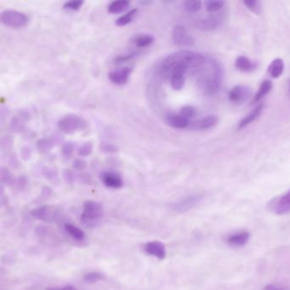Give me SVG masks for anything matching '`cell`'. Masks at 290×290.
<instances>
[{
    "label": "cell",
    "instance_id": "obj_1",
    "mask_svg": "<svg viewBox=\"0 0 290 290\" xmlns=\"http://www.w3.org/2000/svg\"><path fill=\"white\" fill-rule=\"evenodd\" d=\"M206 62V59L204 55L200 53L195 52L191 50H182L179 52L174 53L164 59V62L161 65V75L164 77L167 72L170 68L177 64L184 65L187 67L188 69L200 68Z\"/></svg>",
    "mask_w": 290,
    "mask_h": 290
},
{
    "label": "cell",
    "instance_id": "obj_2",
    "mask_svg": "<svg viewBox=\"0 0 290 290\" xmlns=\"http://www.w3.org/2000/svg\"><path fill=\"white\" fill-rule=\"evenodd\" d=\"M104 211L102 205L96 201L88 200L83 204V212L81 215V221L90 227H94L98 225Z\"/></svg>",
    "mask_w": 290,
    "mask_h": 290
},
{
    "label": "cell",
    "instance_id": "obj_3",
    "mask_svg": "<svg viewBox=\"0 0 290 290\" xmlns=\"http://www.w3.org/2000/svg\"><path fill=\"white\" fill-rule=\"evenodd\" d=\"M59 130L67 135H72L75 133L86 130L88 123L83 117L77 115H66L58 122Z\"/></svg>",
    "mask_w": 290,
    "mask_h": 290
},
{
    "label": "cell",
    "instance_id": "obj_4",
    "mask_svg": "<svg viewBox=\"0 0 290 290\" xmlns=\"http://www.w3.org/2000/svg\"><path fill=\"white\" fill-rule=\"evenodd\" d=\"M1 22L3 25L13 28H21L28 25L29 17L25 13L13 9H6L1 14Z\"/></svg>",
    "mask_w": 290,
    "mask_h": 290
},
{
    "label": "cell",
    "instance_id": "obj_5",
    "mask_svg": "<svg viewBox=\"0 0 290 290\" xmlns=\"http://www.w3.org/2000/svg\"><path fill=\"white\" fill-rule=\"evenodd\" d=\"M220 77H221L220 68L216 62H212L210 74H208L203 80V88L205 94L212 95L219 90V85H220Z\"/></svg>",
    "mask_w": 290,
    "mask_h": 290
},
{
    "label": "cell",
    "instance_id": "obj_6",
    "mask_svg": "<svg viewBox=\"0 0 290 290\" xmlns=\"http://www.w3.org/2000/svg\"><path fill=\"white\" fill-rule=\"evenodd\" d=\"M269 210L277 215H284L290 212V190L285 194L270 201Z\"/></svg>",
    "mask_w": 290,
    "mask_h": 290
},
{
    "label": "cell",
    "instance_id": "obj_7",
    "mask_svg": "<svg viewBox=\"0 0 290 290\" xmlns=\"http://www.w3.org/2000/svg\"><path fill=\"white\" fill-rule=\"evenodd\" d=\"M173 40L179 46L191 47L194 40L182 26H176L173 30Z\"/></svg>",
    "mask_w": 290,
    "mask_h": 290
},
{
    "label": "cell",
    "instance_id": "obj_8",
    "mask_svg": "<svg viewBox=\"0 0 290 290\" xmlns=\"http://www.w3.org/2000/svg\"><path fill=\"white\" fill-rule=\"evenodd\" d=\"M201 197L199 195H191L188 197L177 201L171 205V209L177 213H185L186 211L194 207L196 204L200 201Z\"/></svg>",
    "mask_w": 290,
    "mask_h": 290
},
{
    "label": "cell",
    "instance_id": "obj_9",
    "mask_svg": "<svg viewBox=\"0 0 290 290\" xmlns=\"http://www.w3.org/2000/svg\"><path fill=\"white\" fill-rule=\"evenodd\" d=\"M102 182L109 188L119 189L124 185L123 179L118 174L112 171H105L100 176Z\"/></svg>",
    "mask_w": 290,
    "mask_h": 290
},
{
    "label": "cell",
    "instance_id": "obj_10",
    "mask_svg": "<svg viewBox=\"0 0 290 290\" xmlns=\"http://www.w3.org/2000/svg\"><path fill=\"white\" fill-rule=\"evenodd\" d=\"M131 72H132V68H129V67H124V68L111 72L108 74V77L111 80V83L117 84V85H123L129 81Z\"/></svg>",
    "mask_w": 290,
    "mask_h": 290
},
{
    "label": "cell",
    "instance_id": "obj_11",
    "mask_svg": "<svg viewBox=\"0 0 290 290\" xmlns=\"http://www.w3.org/2000/svg\"><path fill=\"white\" fill-rule=\"evenodd\" d=\"M144 250L151 256L156 257L161 260L166 257V249L160 241H151L146 243L144 245Z\"/></svg>",
    "mask_w": 290,
    "mask_h": 290
},
{
    "label": "cell",
    "instance_id": "obj_12",
    "mask_svg": "<svg viewBox=\"0 0 290 290\" xmlns=\"http://www.w3.org/2000/svg\"><path fill=\"white\" fill-rule=\"evenodd\" d=\"M31 215L34 219L46 222H51L57 216L56 211L49 206H40L37 209H34L32 210Z\"/></svg>",
    "mask_w": 290,
    "mask_h": 290
},
{
    "label": "cell",
    "instance_id": "obj_13",
    "mask_svg": "<svg viewBox=\"0 0 290 290\" xmlns=\"http://www.w3.org/2000/svg\"><path fill=\"white\" fill-rule=\"evenodd\" d=\"M223 21V15L220 13L216 14V16H212L209 18L202 19L197 22V27L198 29L203 31H211L216 29L217 27L220 25Z\"/></svg>",
    "mask_w": 290,
    "mask_h": 290
},
{
    "label": "cell",
    "instance_id": "obj_14",
    "mask_svg": "<svg viewBox=\"0 0 290 290\" xmlns=\"http://www.w3.org/2000/svg\"><path fill=\"white\" fill-rule=\"evenodd\" d=\"M219 118L216 116H207L199 120L194 121L189 125L191 130H209L218 124Z\"/></svg>",
    "mask_w": 290,
    "mask_h": 290
},
{
    "label": "cell",
    "instance_id": "obj_15",
    "mask_svg": "<svg viewBox=\"0 0 290 290\" xmlns=\"http://www.w3.org/2000/svg\"><path fill=\"white\" fill-rule=\"evenodd\" d=\"M249 96L248 88L244 85L233 87L229 93V100L235 104H242L246 101Z\"/></svg>",
    "mask_w": 290,
    "mask_h": 290
},
{
    "label": "cell",
    "instance_id": "obj_16",
    "mask_svg": "<svg viewBox=\"0 0 290 290\" xmlns=\"http://www.w3.org/2000/svg\"><path fill=\"white\" fill-rule=\"evenodd\" d=\"M167 123L170 124V126L173 127L175 129H185L188 128L190 125V122L188 119H186L185 117H182L181 115L175 114V113H171V114L167 116Z\"/></svg>",
    "mask_w": 290,
    "mask_h": 290
},
{
    "label": "cell",
    "instance_id": "obj_17",
    "mask_svg": "<svg viewBox=\"0 0 290 290\" xmlns=\"http://www.w3.org/2000/svg\"><path fill=\"white\" fill-rule=\"evenodd\" d=\"M250 232H243L232 235L227 238V244L232 247H241L248 243L250 240Z\"/></svg>",
    "mask_w": 290,
    "mask_h": 290
},
{
    "label": "cell",
    "instance_id": "obj_18",
    "mask_svg": "<svg viewBox=\"0 0 290 290\" xmlns=\"http://www.w3.org/2000/svg\"><path fill=\"white\" fill-rule=\"evenodd\" d=\"M29 115L26 111H21L18 115L13 117L10 122V129L14 132H20L24 129L25 122L28 120Z\"/></svg>",
    "mask_w": 290,
    "mask_h": 290
},
{
    "label": "cell",
    "instance_id": "obj_19",
    "mask_svg": "<svg viewBox=\"0 0 290 290\" xmlns=\"http://www.w3.org/2000/svg\"><path fill=\"white\" fill-rule=\"evenodd\" d=\"M235 67L239 71L249 72L256 68V64L254 62H251L246 56H240L236 59Z\"/></svg>",
    "mask_w": 290,
    "mask_h": 290
},
{
    "label": "cell",
    "instance_id": "obj_20",
    "mask_svg": "<svg viewBox=\"0 0 290 290\" xmlns=\"http://www.w3.org/2000/svg\"><path fill=\"white\" fill-rule=\"evenodd\" d=\"M263 107H264L263 104H259L258 107L254 109L253 111L250 112V114H248L246 117L243 118L240 121V123L238 124V129L239 130L244 129L248 125H250V124H252L254 121L256 120L257 118L260 116L261 112H262Z\"/></svg>",
    "mask_w": 290,
    "mask_h": 290
},
{
    "label": "cell",
    "instance_id": "obj_21",
    "mask_svg": "<svg viewBox=\"0 0 290 290\" xmlns=\"http://www.w3.org/2000/svg\"><path fill=\"white\" fill-rule=\"evenodd\" d=\"M284 70V62L282 59L277 58L272 61L268 68V72L270 75L273 78H278L280 77Z\"/></svg>",
    "mask_w": 290,
    "mask_h": 290
},
{
    "label": "cell",
    "instance_id": "obj_22",
    "mask_svg": "<svg viewBox=\"0 0 290 290\" xmlns=\"http://www.w3.org/2000/svg\"><path fill=\"white\" fill-rule=\"evenodd\" d=\"M64 228L70 237L73 238L74 240L83 241L85 238V233L83 230L78 228L76 225H72L71 223H66L64 225Z\"/></svg>",
    "mask_w": 290,
    "mask_h": 290
},
{
    "label": "cell",
    "instance_id": "obj_23",
    "mask_svg": "<svg viewBox=\"0 0 290 290\" xmlns=\"http://www.w3.org/2000/svg\"><path fill=\"white\" fill-rule=\"evenodd\" d=\"M130 2L127 0L113 1L108 5V12L110 14H119V13L125 11L130 7Z\"/></svg>",
    "mask_w": 290,
    "mask_h": 290
},
{
    "label": "cell",
    "instance_id": "obj_24",
    "mask_svg": "<svg viewBox=\"0 0 290 290\" xmlns=\"http://www.w3.org/2000/svg\"><path fill=\"white\" fill-rule=\"evenodd\" d=\"M170 85L175 90H181L185 85V74L181 72H174L170 77Z\"/></svg>",
    "mask_w": 290,
    "mask_h": 290
},
{
    "label": "cell",
    "instance_id": "obj_25",
    "mask_svg": "<svg viewBox=\"0 0 290 290\" xmlns=\"http://www.w3.org/2000/svg\"><path fill=\"white\" fill-rule=\"evenodd\" d=\"M272 89V83L270 80L263 81L262 83L259 86V90L253 100V103L259 102L263 99Z\"/></svg>",
    "mask_w": 290,
    "mask_h": 290
},
{
    "label": "cell",
    "instance_id": "obj_26",
    "mask_svg": "<svg viewBox=\"0 0 290 290\" xmlns=\"http://www.w3.org/2000/svg\"><path fill=\"white\" fill-rule=\"evenodd\" d=\"M137 13H138V9H131L129 12L124 14V16H120L119 18L117 19L116 21V25L118 27H124V26L130 24V22H132L134 19L136 18Z\"/></svg>",
    "mask_w": 290,
    "mask_h": 290
},
{
    "label": "cell",
    "instance_id": "obj_27",
    "mask_svg": "<svg viewBox=\"0 0 290 290\" xmlns=\"http://www.w3.org/2000/svg\"><path fill=\"white\" fill-rule=\"evenodd\" d=\"M153 41H154V37L151 35H140L135 38L134 43L138 48H145L151 45V43H153Z\"/></svg>",
    "mask_w": 290,
    "mask_h": 290
},
{
    "label": "cell",
    "instance_id": "obj_28",
    "mask_svg": "<svg viewBox=\"0 0 290 290\" xmlns=\"http://www.w3.org/2000/svg\"><path fill=\"white\" fill-rule=\"evenodd\" d=\"M54 145H55V143L53 142L52 139L42 138L37 142V147L38 151L42 153H47L53 148Z\"/></svg>",
    "mask_w": 290,
    "mask_h": 290
},
{
    "label": "cell",
    "instance_id": "obj_29",
    "mask_svg": "<svg viewBox=\"0 0 290 290\" xmlns=\"http://www.w3.org/2000/svg\"><path fill=\"white\" fill-rule=\"evenodd\" d=\"M105 279V276L98 272H88L83 276V280L88 284H95Z\"/></svg>",
    "mask_w": 290,
    "mask_h": 290
},
{
    "label": "cell",
    "instance_id": "obj_30",
    "mask_svg": "<svg viewBox=\"0 0 290 290\" xmlns=\"http://www.w3.org/2000/svg\"><path fill=\"white\" fill-rule=\"evenodd\" d=\"M184 8L189 13H196L202 8V3L198 0H188L184 3Z\"/></svg>",
    "mask_w": 290,
    "mask_h": 290
},
{
    "label": "cell",
    "instance_id": "obj_31",
    "mask_svg": "<svg viewBox=\"0 0 290 290\" xmlns=\"http://www.w3.org/2000/svg\"><path fill=\"white\" fill-rule=\"evenodd\" d=\"M75 150V145L72 142H65L62 147V152L63 157L66 159H69L71 158Z\"/></svg>",
    "mask_w": 290,
    "mask_h": 290
},
{
    "label": "cell",
    "instance_id": "obj_32",
    "mask_svg": "<svg viewBox=\"0 0 290 290\" xmlns=\"http://www.w3.org/2000/svg\"><path fill=\"white\" fill-rule=\"evenodd\" d=\"M206 9L208 12H218L219 9H221L224 6V1H208L206 2Z\"/></svg>",
    "mask_w": 290,
    "mask_h": 290
},
{
    "label": "cell",
    "instance_id": "obj_33",
    "mask_svg": "<svg viewBox=\"0 0 290 290\" xmlns=\"http://www.w3.org/2000/svg\"><path fill=\"white\" fill-rule=\"evenodd\" d=\"M179 114L181 115L182 117H185L186 119H188L189 120V119L195 117V116L197 115V111L191 106H185V107L181 108Z\"/></svg>",
    "mask_w": 290,
    "mask_h": 290
},
{
    "label": "cell",
    "instance_id": "obj_34",
    "mask_svg": "<svg viewBox=\"0 0 290 290\" xmlns=\"http://www.w3.org/2000/svg\"><path fill=\"white\" fill-rule=\"evenodd\" d=\"M93 151V144L91 142H85L77 150V154L80 157H88Z\"/></svg>",
    "mask_w": 290,
    "mask_h": 290
},
{
    "label": "cell",
    "instance_id": "obj_35",
    "mask_svg": "<svg viewBox=\"0 0 290 290\" xmlns=\"http://www.w3.org/2000/svg\"><path fill=\"white\" fill-rule=\"evenodd\" d=\"M244 3L248 9H250L254 13L259 14L260 12V3H259V1H256V0H246V1H244Z\"/></svg>",
    "mask_w": 290,
    "mask_h": 290
},
{
    "label": "cell",
    "instance_id": "obj_36",
    "mask_svg": "<svg viewBox=\"0 0 290 290\" xmlns=\"http://www.w3.org/2000/svg\"><path fill=\"white\" fill-rule=\"evenodd\" d=\"M83 5V1L80 0H73V1H69L64 3V9H69V10H78L81 9Z\"/></svg>",
    "mask_w": 290,
    "mask_h": 290
},
{
    "label": "cell",
    "instance_id": "obj_37",
    "mask_svg": "<svg viewBox=\"0 0 290 290\" xmlns=\"http://www.w3.org/2000/svg\"><path fill=\"white\" fill-rule=\"evenodd\" d=\"M2 181L6 183V184H9V185L15 182V180L13 179L12 175L5 168H3V170H2Z\"/></svg>",
    "mask_w": 290,
    "mask_h": 290
},
{
    "label": "cell",
    "instance_id": "obj_38",
    "mask_svg": "<svg viewBox=\"0 0 290 290\" xmlns=\"http://www.w3.org/2000/svg\"><path fill=\"white\" fill-rule=\"evenodd\" d=\"M72 167L75 170L77 171H83L87 168V164L85 161L81 159V158H77L73 161L72 163Z\"/></svg>",
    "mask_w": 290,
    "mask_h": 290
},
{
    "label": "cell",
    "instance_id": "obj_39",
    "mask_svg": "<svg viewBox=\"0 0 290 290\" xmlns=\"http://www.w3.org/2000/svg\"><path fill=\"white\" fill-rule=\"evenodd\" d=\"M101 149H102V151L108 152V153H113V152L117 151V147L113 144L108 143V142L102 143L101 145Z\"/></svg>",
    "mask_w": 290,
    "mask_h": 290
},
{
    "label": "cell",
    "instance_id": "obj_40",
    "mask_svg": "<svg viewBox=\"0 0 290 290\" xmlns=\"http://www.w3.org/2000/svg\"><path fill=\"white\" fill-rule=\"evenodd\" d=\"M43 176H45L47 179H56V177H57V174H56V171H55L54 169L45 168L43 170Z\"/></svg>",
    "mask_w": 290,
    "mask_h": 290
},
{
    "label": "cell",
    "instance_id": "obj_41",
    "mask_svg": "<svg viewBox=\"0 0 290 290\" xmlns=\"http://www.w3.org/2000/svg\"><path fill=\"white\" fill-rule=\"evenodd\" d=\"M32 155V151L30 150V148H28V147H23L22 149V151H21V157H22V159L23 160H29L30 158H31Z\"/></svg>",
    "mask_w": 290,
    "mask_h": 290
},
{
    "label": "cell",
    "instance_id": "obj_42",
    "mask_svg": "<svg viewBox=\"0 0 290 290\" xmlns=\"http://www.w3.org/2000/svg\"><path fill=\"white\" fill-rule=\"evenodd\" d=\"M262 290H290L287 288L283 287L278 284H268L263 288Z\"/></svg>",
    "mask_w": 290,
    "mask_h": 290
},
{
    "label": "cell",
    "instance_id": "obj_43",
    "mask_svg": "<svg viewBox=\"0 0 290 290\" xmlns=\"http://www.w3.org/2000/svg\"><path fill=\"white\" fill-rule=\"evenodd\" d=\"M64 177H65V180L68 182H73V181H74V175L72 172L71 170H66L64 171Z\"/></svg>",
    "mask_w": 290,
    "mask_h": 290
},
{
    "label": "cell",
    "instance_id": "obj_44",
    "mask_svg": "<svg viewBox=\"0 0 290 290\" xmlns=\"http://www.w3.org/2000/svg\"><path fill=\"white\" fill-rule=\"evenodd\" d=\"M16 184L19 188H22L26 184V179L24 178V176H21L17 181H16Z\"/></svg>",
    "mask_w": 290,
    "mask_h": 290
},
{
    "label": "cell",
    "instance_id": "obj_45",
    "mask_svg": "<svg viewBox=\"0 0 290 290\" xmlns=\"http://www.w3.org/2000/svg\"><path fill=\"white\" fill-rule=\"evenodd\" d=\"M48 290H68V288L66 287L64 289H62V290L61 289H49Z\"/></svg>",
    "mask_w": 290,
    "mask_h": 290
},
{
    "label": "cell",
    "instance_id": "obj_46",
    "mask_svg": "<svg viewBox=\"0 0 290 290\" xmlns=\"http://www.w3.org/2000/svg\"><path fill=\"white\" fill-rule=\"evenodd\" d=\"M141 3L144 5V4H151V2H149V1H147V2H146V1H143V2H141Z\"/></svg>",
    "mask_w": 290,
    "mask_h": 290
},
{
    "label": "cell",
    "instance_id": "obj_47",
    "mask_svg": "<svg viewBox=\"0 0 290 290\" xmlns=\"http://www.w3.org/2000/svg\"><path fill=\"white\" fill-rule=\"evenodd\" d=\"M68 290H76V289L74 288L71 287V286H68Z\"/></svg>",
    "mask_w": 290,
    "mask_h": 290
},
{
    "label": "cell",
    "instance_id": "obj_48",
    "mask_svg": "<svg viewBox=\"0 0 290 290\" xmlns=\"http://www.w3.org/2000/svg\"></svg>",
    "mask_w": 290,
    "mask_h": 290
}]
</instances>
